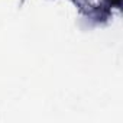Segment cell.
Masks as SVG:
<instances>
[{
    "mask_svg": "<svg viewBox=\"0 0 123 123\" xmlns=\"http://www.w3.org/2000/svg\"><path fill=\"white\" fill-rule=\"evenodd\" d=\"M111 2H114L116 5H119V3H120V0H111Z\"/></svg>",
    "mask_w": 123,
    "mask_h": 123,
    "instance_id": "1",
    "label": "cell"
}]
</instances>
